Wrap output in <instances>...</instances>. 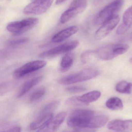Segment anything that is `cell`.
Here are the masks:
<instances>
[{"instance_id":"obj_1","label":"cell","mask_w":132,"mask_h":132,"mask_svg":"<svg viewBox=\"0 0 132 132\" xmlns=\"http://www.w3.org/2000/svg\"><path fill=\"white\" fill-rule=\"evenodd\" d=\"M100 74L98 70L92 68L83 69L76 73L61 78L58 82L63 85L72 84L86 81L97 77Z\"/></svg>"},{"instance_id":"obj_2","label":"cell","mask_w":132,"mask_h":132,"mask_svg":"<svg viewBox=\"0 0 132 132\" xmlns=\"http://www.w3.org/2000/svg\"><path fill=\"white\" fill-rule=\"evenodd\" d=\"M94 116V112L89 109H80L72 112L68 119V125L73 128H87L90 120Z\"/></svg>"},{"instance_id":"obj_3","label":"cell","mask_w":132,"mask_h":132,"mask_svg":"<svg viewBox=\"0 0 132 132\" xmlns=\"http://www.w3.org/2000/svg\"><path fill=\"white\" fill-rule=\"evenodd\" d=\"M129 49L127 44H111L102 46L96 50L97 56L104 60H110L126 53Z\"/></svg>"},{"instance_id":"obj_4","label":"cell","mask_w":132,"mask_h":132,"mask_svg":"<svg viewBox=\"0 0 132 132\" xmlns=\"http://www.w3.org/2000/svg\"><path fill=\"white\" fill-rule=\"evenodd\" d=\"M123 4V0H115L102 9L94 19L95 24L100 25L111 18L116 15Z\"/></svg>"},{"instance_id":"obj_5","label":"cell","mask_w":132,"mask_h":132,"mask_svg":"<svg viewBox=\"0 0 132 132\" xmlns=\"http://www.w3.org/2000/svg\"><path fill=\"white\" fill-rule=\"evenodd\" d=\"M37 18H30L21 21L12 22L7 25V30L12 34L19 35L31 30L38 23Z\"/></svg>"},{"instance_id":"obj_6","label":"cell","mask_w":132,"mask_h":132,"mask_svg":"<svg viewBox=\"0 0 132 132\" xmlns=\"http://www.w3.org/2000/svg\"><path fill=\"white\" fill-rule=\"evenodd\" d=\"M87 5V0H73L69 8L65 11L60 17V22L65 24L84 12Z\"/></svg>"},{"instance_id":"obj_7","label":"cell","mask_w":132,"mask_h":132,"mask_svg":"<svg viewBox=\"0 0 132 132\" xmlns=\"http://www.w3.org/2000/svg\"><path fill=\"white\" fill-rule=\"evenodd\" d=\"M53 1V0H38L32 2L24 8L23 13L31 15L42 14L51 7Z\"/></svg>"},{"instance_id":"obj_8","label":"cell","mask_w":132,"mask_h":132,"mask_svg":"<svg viewBox=\"0 0 132 132\" xmlns=\"http://www.w3.org/2000/svg\"><path fill=\"white\" fill-rule=\"evenodd\" d=\"M47 62L44 60H35L27 63L18 69L13 73V77L19 79L24 76L44 67Z\"/></svg>"},{"instance_id":"obj_9","label":"cell","mask_w":132,"mask_h":132,"mask_svg":"<svg viewBox=\"0 0 132 132\" xmlns=\"http://www.w3.org/2000/svg\"><path fill=\"white\" fill-rule=\"evenodd\" d=\"M79 44V42L77 40L68 42L41 53L39 56L41 58H46L57 56L75 49Z\"/></svg>"},{"instance_id":"obj_10","label":"cell","mask_w":132,"mask_h":132,"mask_svg":"<svg viewBox=\"0 0 132 132\" xmlns=\"http://www.w3.org/2000/svg\"><path fill=\"white\" fill-rule=\"evenodd\" d=\"M120 20L119 15H115L105 22L95 32V38L101 40L106 37L117 26Z\"/></svg>"},{"instance_id":"obj_11","label":"cell","mask_w":132,"mask_h":132,"mask_svg":"<svg viewBox=\"0 0 132 132\" xmlns=\"http://www.w3.org/2000/svg\"><path fill=\"white\" fill-rule=\"evenodd\" d=\"M108 128L110 130L119 132L132 131V119L122 120L115 119L109 122Z\"/></svg>"},{"instance_id":"obj_12","label":"cell","mask_w":132,"mask_h":132,"mask_svg":"<svg viewBox=\"0 0 132 132\" xmlns=\"http://www.w3.org/2000/svg\"><path fill=\"white\" fill-rule=\"evenodd\" d=\"M66 112H60L53 118L48 124L42 129H40L39 132H54L55 131L65 119Z\"/></svg>"},{"instance_id":"obj_13","label":"cell","mask_w":132,"mask_h":132,"mask_svg":"<svg viewBox=\"0 0 132 132\" xmlns=\"http://www.w3.org/2000/svg\"><path fill=\"white\" fill-rule=\"evenodd\" d=\"M132 27V6L129 7L124 12L122 22L116 31L118 35L125 34Z\"/></svg>"},{"instance_id":"obj_14","label":"cell","mask_w":132,"mask_h":132,"mask_svg":"<svg viewBox=\"0 0 132 132\" xmlns=\"http://www.w3.org/2000/svg\"><path fill=\"white\" fill-rule=\"evenodd\" d=\"M79 30V28L76 26H73L67 28L56 34L52 38L53 42L59 43L70 38L76 34Z\"/></svg>"},{"instance_id":"obj_15","label":"cell","mask_w":132,"mask_h":132,"mask_svg":"<svg viewBox=\"0 0 132 132\" xmlns=\"http://www.w3.org/2000/svg\"><path fill=\"white\" fill-rule=\"evenodd\" d=\"M101 92L98 91L90 92L80 96H77L78 101L82 105H88L97 101L101 97Z\"/></svg>"},{"instance_id":"obj_16","label":"cell","mask_w":132,"mask_h":132,"mask_svg":"<svg viewBox=\"0 0 132 132\" xmlns=\"http://www.w3.org/2000/svg\"><path fill=\"white\" fill-rule=\"evenodd\" d=\"M43 78L42 76H38L32 78L31 80L27 81L25 82L19 90L17 94L18 98L24 96L27 92H28L32 87H35L37 84H38Z\"/></svg>"},{"instance_id":"obj_17","label":"cell","mask_w":132,"mask_h":132,"mask_svg":"<svg viewBox=\"0 0 132 132\" xmlns=\"http://www.w3.org/2000/svg\"><path fill=\"white\" fill-rule=\"evenodd\" d=\"M109 118L106 115L94 116L90 120L87 128L95 129L101 128L108 122Z\"/></svg>"},{"instance_id":"obj_18","label":"cell","mask_w":132,"mask_h":132,"mask_svg":"<svg viewBox=\"0 0 132 132\" xmlns=\"http://www.w3.org/2000/svg\"><path fill=\"white\" fill-rule=\"evenodd\" d=\"M53 118V114L39 116L37 120L30 125L29 128L31 130H35L37 129L40 130L44 128Z\"/></svg>"},{"instance_id":"obj_19","label":"cell","mask_w":132,"mask_h":132,"mask_svg":"<svg viewBox=\"0 0 132 132\" xmlns=\"http://www.w3.org/2000/svg\"><path fill=\"white\" fill-rule=\"evenodd\" d=\"M74 61V55L73 53L66 54L62 59L60 63V71L65 72L68 71L72 67Z\"/></svg>"},{"instance_id":"obj_20","label":"cell","mask_w":132,"mask_h":132,"mask_svg":"<svg viewBox=\"0 0 132 132\" xmlns=\"http://www.w3.org/2000/svg\"><path fill=\"white\" fill-rule=\"evenodd\" d=\"M106 107L112 110H121L123 108L122 101L119 98L112 97L109 98L105 103Z\"/></svg>"},{"instance_id":"obj_21","label":"cell","mask_w":132,"mask_h":132,"mask_svg":"<svg viewBox=\"0 0 132 132\" xmlns=\"http://www.w3.org/2000/svg\"><path fill=\"white\" fill-rule=\"evenodd\" d=\"M116 91L121 94H132V83H128L126 81H119L116 86Z\"/></svg>"},{"instance_id":"obj_22","label":"cell","mask_w":132,"mask_h":132,"mask_svg":"<svg viewBox=\"0 0 132 132\" xmlns=\"http://www.w3.org/2000/svg\"><path fill=\"white\" fill-rule=\"evenodd\" d=\"M60 104L59 101H54L49 103L45 106L40 112L39 116H44L53 114Z\"/></svg>"},{"instance_id":"obj_23","label":"cell","mask_w":132,"mask_h":132,"mask_svg":"<svg viewBox=\"0 0 132 132\" xmlns=\"http://www.w3.org/2000/svg\"><path fill=\"white\" fill-rule=\"evenodd\" d=\"M96 57H97V56L96 51L87 50L81 53L80 59L82 63L87 64L92 63Z\"/></svg>"},{"instance_id":"obj_24","label":"cell","mask_w":132,"mask_h":132,"mask_svg":"<svg viewBox=\"0 0 132 132\" xmlns=\"http://www.w3.org/2000/svg\"><path fill=\"white\" fill-rule=\"evenodd\" d=\"M46 92V89L45 87H40L35 90L30 95L29 100L31 102L38 100L44 96Z\"/></svg>"},{"instance_id":"obj_25","label":"cell","mask_w":132,"mask_h":132,"mask_svg":"<svg viewBox=\"0 0 132 132\" xmlns=\"http://www.w3.org/2000/svg\"><path fill=\"white\" fill-rule=\"evenodd\" d=\"M28 38H23L13 40H9L8 42L7 45L11 46H15L26 43L28 42Z\"/></svg>"},{"instance_id":"obj_26","label":"cell","mask_w":132,"mask_h":132,"mask_svg":"<svg viewBox=\"0 0 132 132\" xmlns=\"http://www.w3.org/2000/svg\"><path fill=\"white\" fill-rule=\"evenodd\" d=\"M86 90V88L80 86H71L66 88L67 92L71 93H80L85 91Z\"/></svg>"},{"instance_id":"obj_27","label":"cell","mask_w":132,"mask_h":132,"mask_svg":"<svg viewBox=\"0 0 132 132\" xmlns=\"http://www.w3.org/2000/svg\"><path fill=\"white\" fill-rule=\"evenodd\" d=\"M66 104L68 105L72 106H81L82 104L78 101L77 96H73L67 99Z\"/></svg>"},{"instance_id":"obj_28","label":"cell","mask_w":132,"mask_h":132,"mask_svg":"<svg viewBox=\"0 0 132 132\" xmlns=\"http://www.w3.org/2000/svg\"><path fill=\"white\" fill-rule=\"evenodd\" d=\"M96 130L94 129L86 128H75L73 132H95Z\"/></svg>"},{"instance_id":"obj_29","label":"cell","mask_w":132,"mask_h":132,"mask_svg":"<svg viewBox=\"0 0 132 132\" xmlns=\"http://www.w3.org/2000/svg\"><path fill=\"white\" fill-rule=\"evenodd\" d=\"M21 129L20 127H15L1 132H21Z\"/></svg>"},{"instance_id":"obj_30","label":"cell","mask_w":132,"mask_h":132,"mask_svg":"<svg viewBox=\"0 0 132 132\" xmlns=\"http://www.w3.org/2000/svg\"><path fill=\"white\" fill-rule=\"evenodd\" d=\"M105 1V0H94V4L95 5H98L102 3L103 2Z\"/></svg>"},{"instance_id":"obj_31","label":"cell","mask_w":132,"mask_h":132,"mask_svg":"<svg viewBox=\"0 0 132 132\" xmlns=\"http://www.w3.org/2000/svg\"><path fill=\"white\" fill-rule=\"evenodd\" d=\"M65 0H56V4L59 5L62 4Z\"/></svg>"},{"instance_id":"obj_32","label":"cell","mask_w":132,"mask_h":132,"mask_svg":"<svg viewBox=\"0 0 132 132\" xmlns=\"http://www.w3.org/2000/svg\"><path fill=\"white\" fill-rule=\"evenodd\" d=\"M129 61H130V63H132V57L130 59V60H129Z\"/></svg>"},{"instance_id":"obj_33","label":"cell","mask_w":132,"mask_h":132,"mask_svg":"<svg viewBox=\"0 0 132 132\" xmlns=\"http://www.w3.org/2000/svg\"><path fill=\"white\" fill-rule=\"evenodd\" d=\"M38 1V0H31L32 2L35 1Z\"/></svg>"},{"instance_id":"obj_34","label":"cell","mask_w":132,"mask_h":132,"mask_svg":"<svg viewBox=\"0 0 132 132\" xmlns=\"http://www.w3.org/2000/svg\"></svg>"}]
</instances>
